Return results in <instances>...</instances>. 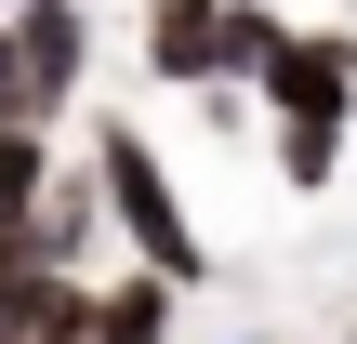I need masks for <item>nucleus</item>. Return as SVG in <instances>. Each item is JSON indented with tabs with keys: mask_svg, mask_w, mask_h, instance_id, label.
<instances>
[{
	"mask_svg": "<svg viewBox=\"0 0 357 344\" xmlns=\"http://www.w3.org/2000/svg\"><path fill=\"white\" fill-rule=\"evenodd\" d=\"M40 186H53V133H0V239H26Z\"/></svg>",
	"mask_w": 357,
	"mask_h": 344,
	"instance_id": "7",
	"label": "nucleus"
},
{
	"mask_svg": "<svg viewBox=\"0 0 357 344\" xmlns=\"http://www.w3.org/2000/svg\"><path fill=\"white\" fill-rule=\"evenodd\" d=\"M0 13H13V0H0Z\"/></svg>",
	"mask_w": 357,
	"mask_h": 344,
	"instance_id": "8",
	"label": "nucleus"
},
{
	"mask_svg": "<svg viewBox=\"0 0 357 344\" xmlns=\"http://www.w3.org/2000/svg\"><path fill=\"white\" fill-rule=\"evenodd\" d=\"M93 199H106V225L132 239V265H146V278H172V292H199V278H212V239H199V212L172 199L159 146H146L132 119H93Z\"/></svg>",
	"mask_w": 357,
	"mask_h": 344,
	"instance_id": "2",
	"label": "nucleus"
},
{
	"mask_svg": "<svg viewBox=\"0 0 357 344\" xmlns=\"http://www.w3.org/2000/svg\"><path fill=\"white\" fill-rule=\"evenodd\" d=\"M13 27V66H26V106H40V133L79 106V80H93V0H13L0 13Z\"/></svg>",
	"mask_w": 357,
	"mask_h": 344,
	"instance_id": "3",
	"label": "nucleus"
},
{
	"mask_svg": "<svg viewBox=\"0 0 357 344\" xmlns=\"http://www.w3.org/2000/svg\"><path fill=\"white\" fill-rule=\"evenodd\" d=\"M278 40H291L278 0H225V27H212V93H252V80L278 66Z\"/></svg>",
	"mask_w": 357,
	"mask_h": 344,
	"instance_id": "6",
	"label": "nucleus"
},
{
	"mask_svg": "<svg viewBox=\"0 0 357 344\" xmlns=\"http://www.w3.org/2000/svg\"><path fill=\"white\" fill-rule=\"evenodd\" d=\"M172 318H185V292L172 278H93V344H172Z\"/></svg>",
	"mask_w": 357,
	"mask_h": 344,
	"instance_id": "5",
	"label": "nucleus"
},
{
	"mask_svg": "<svg viewBox=\"0 0 357 344\" xmlns=\"http://www.w3.org/2000/svg\"><path fill=\"white\" fill-rule=\"evenodd\" d=\"M252 106H265L278 186H291V199H318V186L344 172V119H357V27H291V40H278V66L252 80Z\"/></svg>",
	"mask_w": 357,
	"mask_h": 344,
	"instance_id": "1",
	"label": "nucleus"
},
{
	"mask_svg": "<svg viewBox=\"0 0 357 344\" xmlns=\"http://www.w3.org/2000/svg\"><path fill=\"white\" fill-rule=\"evenodd\" d=\"M212 27H225V0H146V80L212 93Z\"/></svg>",
	"mask_w": 357,
	"mask_h": 344,
	"instance_id": "4",
	"label": "nucleus"
}]
</instances>
